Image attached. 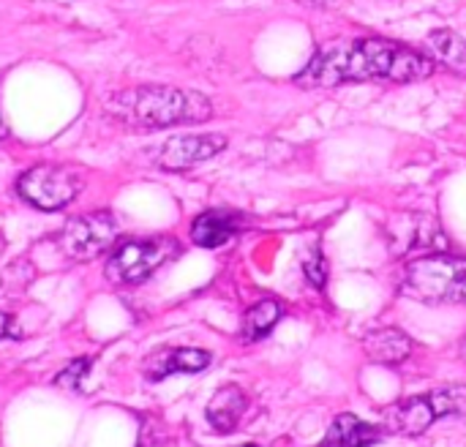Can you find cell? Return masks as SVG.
<instances>
[{"mask_svg": "<svg viewBox=\"0 0 466 447\" xmlns=\"http://www.w3.org/2000/svg\"><path fill=\"white\" fill-rule=\"evenodd\" d=\"M437 60L393 38H339L322 46L300 74V87H339L347 82H418L431 76Z\"/></svg>", "mask_w": 466, "mask_h": 447, "instance_id": "obj_1", "label": "cell"}, {"mask_svg": "<svg viewBox=\"0 0 466 447\" xmlns=\"http://www.w3.org/2000/svg\"><path fill=\"white\" fill-rule=\"evenodd\" d=\"M104 112L117 123L139 131H158L183 123H205L213 117V101L188 87L137 85L104 98Z\"/></svg>", "mask_w": 466, "mask_h": 447, "instance_id": "obj_2", "label": "cell"}, {"mask_svg": "<svg viewBox=\"0 0 466 447\" xmlns=\"http://www.w3.org/2000/svg\"><path fill=\"white\" fill-rule=\"evenodd\" d=\"M401 292L431 306H466V257L437 251L410 259L401 273Z\"/></svg>", "mask_w": 466, "mask_h": 447, "instance_id": "obj_3", "label": "cell"}, {"mask_svg": "<svg viewBox=\"0 0 466 447\" xmlns=\"http://www.w3.org/2000/svg\"><path fill=\"white\" fill-rule=\"evenodd\" d=\"M453 415H466V385L437 388L423 396H412L399 404H390L382 412V421H385V432L401 437H418L434 421L453 418Z\"/></svg>", "mask_w": 466, "mask_h": 447, "instance_id": "obj_4", "label": "cell"}, {"mask_svg": "<svg viewBox=\"0 0 466 447\" xmlns=\"http://www.w3.org/2000/svg\"><path fill=\"white\" fill-rule=\"evenodd\" d=\"M177 254H180V243L169 235L126 240L109 254L106 279L115 284H139Z\"/></svg>", "mask_w": 466, "mask_h": 447, "instance_id": "obj_5", "label": "cell"}, {"mask_svg": "<svg viewBox=\"0 0 466 447\" xmlns=\"http://www.w3.org/2000/svg\"><path fill=\"white\" fill-rule=\"evenodd\" d=\"M85 178L74 167L63 164H35L16 180L19 197L38 210H63L82 191Z\"/></svg>", "mask_w": 466, "mask_h": 447, "instance_id": "obj_6", "label": "cell"}, {"mask_svg": "<svg viewBox=\"0 0 466 447\" xmlns=\"http://www.w3.org/2000/svg\"><path fill=\"white\" fill-rule=\"evenodd\" d=\"M117 240V221L109 210H93L76 218H68L57 235L60 251L74 262H90L109 251Z\"/></svg>", "mask_w": 466, "mask_h": 447, "instance_id": "obj_7", "label": "cell"}, {"mask_svg": "<svg viewBox=\"0 0 466 447\" xmlns=\"http://www.w3.org/2000/svg\"><path fill=\"white\" fill-rule=\"evenodd\" d=\"M221 150H227L224 134H180L158 147L156 164L167 172H183L202 161L216 158Z\"/></svg>", "mask_w": 466, "mask_h": 447, "instance_id": "obj_8", "label": "cell"}, {"mask_svg": "<svg viewBox=\"0 0 466 447\" xmlns=\"http://www.w3.org/2000/svg\"><path fill=\"white\" fill-rule=\"evenodd\" d=\"M390 243L396 249V254H437L442 249H448V238L442 235L440 224L426 216V213H401L393 218V224L388 227Z\"/></svg>", "mask_w": 466, "mask_h": 447, "instance_id": "obj_9", "label": "cell"}, {"mask_svg": "<svg viewBox=\"0 0 466 447\" xmlns=\"http://www.w3.org/2000/svg\"><path fill=\"white\" fill-rule=\"evenodd\" d=\"M213 355L194 347H175V350H158L145 361V380L161 382L172 374H197L210 366Z\"/></svg>", "mask_w": 466, "mask_h": 447, "instance_id": "obj_10", "label": "cell"}, {"mask_svg": "<svg viewBox=\"0 0 466 447\" xmlns=\"http://www.w3.org/2000/svg\"><path fill=\"white\" fill-rule=\"evenodd\" d=\"M243 229V216L235 210H205L194 218L191 224V240L199 249H218L224 243H229L238 232Z\"/></svg>", "mask_w": 466, "mask_h": 447, "instance_id": "obj_11", "label": "cell"}, {"mask_svg": "<svg viewBox=\"0 0 466 447\" xmlns=\"http://www.w3.org/2000/svg\"><path fill=\"white\" fill-rule=\"evenodd\" d=\"M412 350H415V344L401 328H380L363 339L366 358L380 366H399L412 355Z\"/></svg>", "mask_w": 466, "mask_h": 447, "instance_id": "obj_12", "label": "cell"}, {"mask_svg": "<svg viewBox=\"0 0 466 447\" xmlns=\"http://www.w3.org/2000/svg\"><path fill=\"white\" fill-rule=\"evenodd\" d=\"M246 410H248V396L243 393V388L224 385L221 391L213 393L205 415L218 434H232L238 429V423L243 421Z\"/></svg>", "mask_w": 466, "mask_h": 447, "instance_id": "obj_13", "label": "cell"}, {"mask_svg": "<svg viewBox=\"0 0 466 447\" xmlns=\"http://www.w3.org/2000/svg\"><path fill=\"white\" fill-rule=\"evenodd\" d=\"M382 440V429L371 426L355 415H339L322 440V447H371Z\"/></svg>", "mask_w": 466, "mask_h": 447, "instance_id": "obj_14", "label": "cell"}, {"mask_svg": "<svg viewBox=\"0 0 466 447\" xmlns=\"http://www.w3.org/2000/svg\"><path fill=\"white\" fill-rule=\"evenodd\" d=\"M429 52L448 71L466 76V38L453 30H434L429 36Z\"/></svg>", "mask_w": 466, "mask_h": 447, "instance_id": "obj_15", "label": "cell"}, {"mask_svg": "<svg viewBox=\"0 0 466 447\" xmlns=\"http://www.w3.org/2000/svg\"><path fill=\"white\" fill-rule=\"evenodd\" d=\"M284 317V306L276 300V298H265L259 300L257 306H251L243 317V328H240V336L243 341H259L265 339L276 325L279 320Z\"/></svg>", "mask_w": 466, "mask_h": 447, "instance_id": "obj_16", "label": "cell"}, {"mask_svg": "<svg viewBox=\"0 0 466 447\" xmlns=\"http://www.w3.org/2000/svg\"><path fill=\"white\" fill-rule=\"evenodd\" d=\"M90 369H93V361H90V358H74V361L55 377V385L68 388V391H82V382L87 380Z\"/></svg>", "mask_w": 466, "mask_h": 447, "instance_id": "obj_17", "label": "cell"}, {"mask_svg": "<svg viewBox=\"0 0 466 447\" xmlns=\"http://www.w3.org/2000/svg\"><path fill=\"white\" fill-rule=\"evenodd\" d=\"M303 273H306V279H309L317 290L325 287V281H328V265H325V257H322L319 249H314V251L303 259Z\"/></svg>", "mask_w": 466, "mask_h": 447, "instance_id": "obj_18", "label": "cell"}, {"mask_svg": "<svg viewBox=\"0 0 466 447\" xmlns=\"http://www.w3.org/2000/svg\"><path fill=\"white\" fill-rule=\"evenodd\" d=\"M0 339H16V341L22 339V330L16 328L14 317L5 311H0Z\"/></svg>", "mask_w": 466, "mask_h": 447, "instance_id": "obj_19", "label": "cell"}, {"mask_svg": "<svg viewBox=\"0 0 466 447\" xmlns=\"http://www.w3.org/2000/svg\"><path fill=\"white\" fill-rule=\"evenodd\" d=\"M298 3H303V5H311V8H333L339 0H298Z\"/></svg>", "mask_w": 466, "mask_h": 447, "instance_id": "obj_20", "label": "cell"}, {"mask_svg": "<svg viewBox=\"0 0 466 447\" xmlns=\"http://www.w3.org/2000/svg\"><path fill=\"white\" fill-rule=\"evenodd\" d=\"M3 139H8V126H5V120H3V112H0V142Z\"/></svg>", "mask_w": 466, "mask_h": 447, "instance_id": "obj_21", "label": "cell"}, {"mask_svg": "<svg viewBox=\"0 0 466 447\" xmlns=\"http://www.w3.org/2000/svg\"><path fill=\"white\" fill-rule=\"evenodd\" d=\"M461 355L466 358V339H464V344H461Z\"/></svg>", "mask_w": 466, "mask_h": 447, "instance_id": "obj_22", "label": "cell"}, {"mask_svg": "<svg viewBox=\"0 0 466 447\" xmlns=\"http://www.w3.org/2000/svg\"><path fill=\"white\" fill-rule=\"evenodd\" d=\"M243 447H262V445H243Z\"/></svg>", "mask_w": 466, "mask_h": 447, "instance_id": "obj_23", "label": "cell"}]
</instances>
